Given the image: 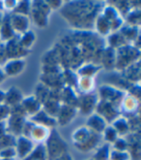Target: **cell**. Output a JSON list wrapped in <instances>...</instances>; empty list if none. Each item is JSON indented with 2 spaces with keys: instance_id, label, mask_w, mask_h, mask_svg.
I'll return each instance as SVG.
<instances>
[{
  "instance_id": "9c48e42d",
  "label": "cell",
  "mask_w": 141,
  "mask_h": 160,
  "mask_svg": "<svg viewBox=\"0 0 141 160\" xmlns=\"http://www.w3.org/2000/svg\"><path fill=\"white\" fill-rule=\"evenodd\" d=\"M16 155H18L21 158L27 157L28 154H30L33 152V148H34L32 141L24 136H20L16 139Z\"/></svg>"
},
{
  "instance_id": "7402d4cb",
  "label": "cell",
  "mask_w": 141,
  "mask_h": 160,
  "mask_svg": "<svg viewBox=\"0 0 141 160\" xmlns=\"http://www.w3.org/2000/svg\"><path fill=\"white\" fill-rule=\"evenodd\" d=\"M31 10V2L30 1H18L16 8L14 9V14H18L22 16H29Z\"/></svg>"
},
{
  "instance_id": "e0dca14e",
  "label": "cell",
  "mask_w": 141,
  "mask_h": 160,
  "mask_svg": "<svg viewBox=\"0 0 141 160\" xmlns=\"http://www.w3.org/2000/svg\"><path fill=\"white\" fill-rule=\"evenodd\" d=\"M35 41H36V34L32 30H28L23 34L20 35V39H18V43H20L21 47L25 51H29L34 45Z\"/></svg>"
},
{
  "instance_id": "484cf974",
  "label": "cell",
  "mask_w": 141,
  "mask_h": 160,
  "mask_svg": "<svg viewBox=\"0 0 141 160\" xmlns=\"http://www.w3.org/2000/svg\"><path fill=\"white\" fill-rule=\"evenodd\" d=\"M114 145L116 147V150L117 152H122V150H125L126 147H127V143L124 139H121V138H118L115 142H114Z\"/></svg>"
},
{
  "instance_id": "7c38bea8",
  "label": "cell",
  "mask_w": 141,
  "mask_h": 160,
  "mask_svg": "<svg viewBox=\"0 0 141 160\" xmlns=\"http://www.w3.org/2000/svg\"><path fill=\"white\" fill-rule=\"evenodd\" d=\"M21 106L24 112V114L30 116L36 115L39 111H41L42 108V104L40 103V101L36 98V96L33 95L23 98L22 102L21 103Z\"/></svg>"
},
{
  "instance_id": "ba28073f",
  "label": "cell",
  "mask_w": 141,
  "mask_h": 160,
  "mask_svg": "<svg viewBox=\"0 0 141 160\" xmlns=\"http://www.w3.org/2000/svg\"><path fill=\"white\" fill-rule=\"evenodd\" d=\"M9 119V127L10 131L14 135H21L22 133V128L24 125V122L26 121L21 115V112H13L11 111L10 117L8 118Z\"/></svg>"
},
{
  "instance_id": "ffe728a7",
  "label": "cell",
  "mask_w": 141,
  "mask_h": 160,
  "mask_svg": "<svg viewBox=\"0 0 141 160\" xmlns=\"http://www.w3.org/2000/svg\"><path fill=\"white\" fill-rule=\"evenodd\" d=\"M138 107V101L136 100L135 96H125L122 101V108H123L127 112H134Z\"/></svg>"
},
{
  "instance_id": "30bf717a",
  "label": "cell",
  "mask_w": 141,
  "mask_h": 160,
  "mask_svg": "<svg viewBox=\"0 0 141 160\" xmlns=\"http://www.w3.org/2000/svg\"><path fill=\"white\" fill-rule=\"evenodd\" d=\"M23 100V95L21 89H18L16 87H12L10 89H8L5 92V99L4 104L9 106L10 108H15L21 105V103Z\"/></svg>"
},
{
  "instance_id": "4dcf8cb0",
  "label": "cell",
  "mask_w": 141,
  "mask_h": 160,
  "mask_svg": "<svg viewBox=\"0 0 141 160\" xmlns=\"http://www.w3.org/2000/svg\"><path fill=\"white\" fill-rule=\"evenodd\" d=\"M5 99V91L0 89V104H3Z\"/></svg>"
},
{
  "instance_id": "d4e9b609",
  "label": "cell",
  "mask_w": 141,
  "mask_h": 160,
  "mask_svg": "<svg viewBox=\"0 0 141 160\" xmlns=\"http://www.w3.org/2000/svg\"><path fill=\"white\" fill-rule=\"evenodd\" d=\"M16 155V149L14 148H3L1 152H0V158H14V156Z\"/></svg>"
},
{
  "instance_id": "44dd1931",
  "label": "cell",
  "mask_w": 141,
  "mask_h": 160,
  "mask_svg": "<svg viewBox=\"0 0 141 160\" xmlns=\"http://www.w3.org/2000/svg\"><path fill=\"white\" fill-rule=\"evenodd\" d=\"M77 86L82 93L88 94L90 91L93 90V88H94L93 78H79L78 77V81Z\"/></svg>"
},
{
  "instance_id": "f546056e",
  "label": "cell",
  "mask_w": 141,
  "mask_h": 160,
  "mask_svg": "<svg viewBox=\"0 0 141 160\" xmlns=\"http://www.w3.org/2000/svg\"><path fill=\"white\" fill-rule=\"evenodd\" d=\"M56 160H71V158H70V156L68 155V154H62V155H60L59 157H57V159Z\"/></svg>"
},
{
  "instance_id": "3957f363",
  "label": "cell",
  "mask_w": 141,
  "mask_h": 160,
  "mask_svg": "<svg viewBox=\"0 0 141 160\" xmlns=\"http://www.w3.org/2000/svg\"><path fill=\"white\" fill-rule=\"evenodd\" d=\"M10 22L16 35H21L29 30L30 20L27 16L13 13L10 15Z\"/></svg>"
},
{
  "instance_id": "5b68a950",
  "label": "cell",
  "mask_w": 141,
  "mask_h": 160,
  "mask_svg": "<svg viewBox=\"0 0 141 160\" xmlns=\"http://www.w3.org/2000/svg\"><path fill=\"white\" fill-rule=\"evenodd\" d=\"M97 96L93 95V94H83L81 97L78 98V108L79 112L83 115H90L94 109L97 107Z\"/></svg>"
},
{
  "instance_id": "8992f818",
  "label": "cell",
  "mask_w": 141,
  "mask_h": 160,
  "mask_svg": "<svg viewBox=\"0 0 141 160\" xmlns=\"http://www.w3.org/2000/svg\"><path fill=\"white\" fill-rule=\"evenodd\" d=\"M26 52L27 51L21 48L20 43H18V40L16 41L15 38H13L12 40L6 42L4 53L5 56H7L9 59L21 58L24 54H26Z\"/></svg>"
},
{
  "instance_id": "d6986e66",
  "label": "cell",
  "mask_w": 141,
  "mask_h": 160,
  "mask_svg": "<svg viewBox=\"0 0 141 160\" xmlns=\"http://www.w3.org/2000/svg\"><path fill=\"white\" fill-rule=\"evenodd\" d=\"M116 132L119 135L123 136L126 135L129 132V125L128 123V121L126 120V118H117L113 120V125H112Z\"/></svg>"
},
{
  "instance_id": "ac0fdd59",
  "label": "cell",
  "mask_w": 141,
  "mask_h": 160,
  "mask_svg": "<svg viewBox=\"0 0 141 160\" xmlns=\"http://www.w3.org/2000/svg\"><path fill=\"white\" fill-rule=\"evenodd\" d=\"M95 26L96 29L99 34L101 35H107L111 32V28H110V23L106 20V18L103 17L101 14L98 15L96 20H95Z\"/></svg>"
},
{
  "instance_id": "4fadbf2b",
  "label": "cell",
  "mask_w": 141,
  "mask_h": 160,
  "mask_svg": "<svg viewBox=\"0 0 141 160\" xmlns=\"http://www.w3.org/2000/svg\"><path fill=\"white\" fill-rule=\"evenodd\" d=\"M31 121L35 124L42 125V126L46 127V128L54 127L56 124H57V121H56V119L54 118L50 117L49 114H46L44 110L39 111L36 115L32 116Z\"/></svg>"
},
{
  "instance_id": "9a60e30c",
  "label": "cell",
  "mask_w": 141,
  "mask_h": 160,
  "mask_svg": "<svg viewBox=\"0 0 141 160\" xmlns=\"http://www.w3.org/2000/svg\"><path fill=\"white\" fill-rule=\"evenodd\" d=\"M50 131L49 128L44 127L42 125H38L33 123L31 130L29 132V136L31 138V141H35V142H41L43 140H46L49 136Z\"/></svg>"
},
{
  "instance_id": "2e32d148",
  "label": "cell",
  "mask_w": 141,
  "mask_h": 160,
  "mask_svg": "<svg viewBox=\"0 0 141 160\" xmlns=\"http://www.w3.org/2000/svg\"><path fill=\"white\" fill-rule=\"evenodd\" d=\"M101 66H99L97 64L94 63H86L82 65L78 69V75L79 78H93L95 75L100 71Z\"/></svg>"
},
{
  "instance_id": "83f0119b",
  "label": "cell",
  "mask_w": 141,
  "mask_h": 160,
  "mask_svg": "<svg viewBox=\"0 0 141 160\" xmlns=\"http://www.w3.org/2000/svg\"><path fill=\"white\" fill-rule=\"evenodd\" d=\"M6 75H5V73H4V71H3V69H2V67H0V84H1L5 80H6Z\"/></svg>"
},
{
  "instance_id": "8fae6325",
  "label": "cell",
  "mask_w": 141,
  "mask_h": 160,
  "mask_svg": "<svg viewBox=\"0 0 141 160\" xmlns=\"http://www.w3.org/2000/svg\"><path fill=\"white\" fill-rule=\"evenodd\" d=\"M86 125V127L92 132L101 135L106 127V120H105L98 114H92L87 119Z\"/></svg>"
},
{
  "instance_id": "f1b7e54d",
  "label": "cell",
  "mask_w": 141,
  "mask_h": 160,
  "mask_svg": "<svg viewBox=\"0 0 141 160\" xmlns=\"http://www.w3.org/2000/svg\"><path fill=\"white\" fill-rule=\"evenodd\" d=\"M5 132H6V127L4 126L3 122H0V138L5 135Z\"/></svg>"
},
{
  "instance_id": "7a4b0ae2",
  "label": "cell",
  "mask_w": 141,
  "mask_h": 160,
  "mask_svg": "<svg viewBox=\"0 0 141 160\" xmlns=\"http://www.w3.org/2000/svg\"><path fill=\"white\" fill-rule=\"evenodd\" d=\"M50 11L46 1H34L31 3L30 15L32 16L33 22L38 27H45L48 25Z\"/></svg>"
},
{
  "instance_id": "5bb4252c",
  "label": "cell",
  "mask_w": 141,
  "mask_h": 160,
  "mask_svg": "<svg viewBox=\"0 0 141 160\" xmlns=\"http://www.w3.org/2000/svg\"><path fill=\"white\" fill-rule=\"evenodd\" d=\"M15 36L16 34L10 22V15H4L1 27H0V41L8 42L15 38Z\"/></svg>"
},
{
  "instance_id": "836d02e7",
  "label": "cell",
  "mask_w": 141,
  "mask_h": 160,
  "mask_svg": "<svg viewBox=\"0 0 141 160\" xmlns=\"http://www.w3.org/2000/svg\"><path fill=\"white\" fill-rule=\"evenodd\" d=\"M0 160H14V158H1Z\"/></svg>"
},
{
  "instance_id": "52a82bcc",
  "label": "cell",
  "mask_w": 141,
  "mask_h": 160,
  "mask_svg": "<svg viewBox=\"0 0 141 160\" xmlns=\"http://www.w3.org/2000/svg\"><path fill=\"white\" fill-rule=\"evenodd\" d=\"M77 115V110L73 106L69 105H62L58 112V115L56 117L57 124L60 125H67Z\"/></svg>"
},
{
  "instance_id": "4316f807",
  "label": "cell",
  "mask_w": 141,
  "mask_h": 160,
  "mask_svg": "<svg viewBox=\"0 0 141 160\" xmlns=\"http://www.w3.org/2000/svg\"><path fill=\"white\" fill-rule=\"evenodd\" d=\"M16 3L17 1H3V9H5L7 11H14V9L16 6Z\"/></svg>"
},
{
  "instance_id": "277c9868",
  "label": "cell",
  "mask_w": 141,
  "mask_h": 160,
  "mask_svg": "<svg viewBox=\"0 0 141 160\" xmlns=\"http://www.w3.org/2000/svg\"><path fill=\"white\" fill-rule=\"evenodd\" d=\"M26 63L23 58H15L9 59L7 62H5L2 69L6 77H16L23 72Z\"/></svg>"
},
{
  "instance_id": "6da1fadb",
  "label": "cell",
  "mask_w": 141,
  "mask_h": 160,
  "mask_svg": "<svg viewBox=\"0 0 141 160\" xmlns=\"http://www.w3.org/2000/svg\"><path fill=\"white\" fill-rule=\"evenodd\" d=\"M101 135L92 132L87 127H80L74 130L73 133V144L80 150L84 149L85 152L90 150V148H94L97 144Z\"/></svg>"
},
{
  "instance_id": "1f68e13d",
  "label": "cell",
  "mask_w": 141,
  "mask_h": 160,
  "mask_svg": "<svg viewBox=\"0 0 141 160\" xmlns=\"http://www.w3.org/2000/svg\"><path fill=\"white\" fill-rule=\"evenodd\" d=\"M3 18H4V13H3V11H0V27H1V23H2Z\"/></svg>"
},
{
  "instance_id": "603a6c76",
  "label": "cell",
  "mask_w": 141,
  "mask_h": 160,
  "mask_svg": "<svg viewBox=\"0 0 141 160\" xmlns=\"http://www.w3.org/2000/svg\"><path fill=\"white\" fill-rule=\"evenodd\" d=\"M103 139L107 141L108 143H114L115 141L118 139V134L116 130L112 126H106V129L103 130Z\"/></svg>"
},
{
  "instance_id": "cb8c5ba5",
  "label": "cell",
  "mask_w": 141,
  "mask_h": 160,
  "mask_svg": "<svg viewBox=\"0 0 141 160\" xmlns=\"http://www.w3.org/2000/svg\"><path fill=\"white\" fill-rule=\"evenodd\" d=\"M11 114V108L6 104H0V122H3L5 119H8Z\"/></svg>"
},
{
  "instance_id": "d6a6232c",
  "label": "cell",
  "mask_w": 141,
  "mask_h": 160,
  "mask_svg": "<svg viewBox=\"0 0 141 160\" xmlns=\"http://www.w3.org/2000/svg\"><path fill=\"white\" fill-rule=\"evenodd\" d=\"M0 11H3V5H2V1H0Z\"/></svg>"
}]
</instances>
